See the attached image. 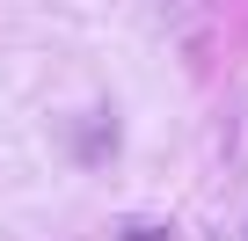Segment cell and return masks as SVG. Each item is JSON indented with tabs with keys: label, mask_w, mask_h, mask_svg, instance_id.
<instances>
[{
	"label": "cell",
	"mask_w": 248,
	"mask_h": 241,
	"mask_svg": "<svg viewBox=\"0 0 248 241\" xmlns=\"http://www.w3.org/2000/svg\"><path fill=\"white\" fill-rule=\"evenodd\" d=\"M124 241H161V226H132V234H124Z\"/></svg>",
	"instance_id": "1"
}]
</instances>
